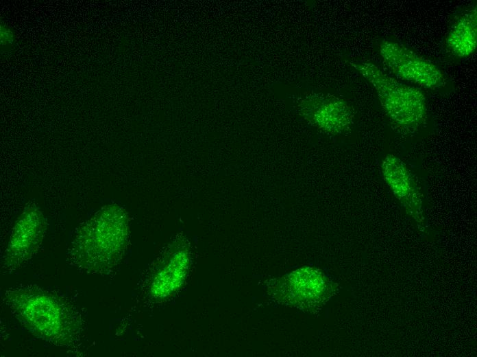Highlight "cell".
<instances>
[{"label":"cell","mask_w":477,"mask_h":357,"mask_svg":"<svg viewBox=\"0 0 477 357\" xmlns=\"http://www.w3.org/2000/svg\"><path fill=\"white\" fill-rule=\"evenodd\" d=\"M4 301L14 317L34 336L51 345L69 347L82 331L81 316L60 295L35 285L10 288Z\"/></svg>","instance_id":"1"},{"label":"cell","mask_w":477,"mask_h":357,"mask_svg":"<svg viewBox=\"0 0 477 357\" xmlns=\"http://www.w3.org/2000/svg\"><path fill=\"white\" fill-rule=\"evenodd\" d=\"M128 236L125 210L115 204L106 205L79 227L69 248V260L87 273H106L122 257Z\"/></svg>","instance_id":"2"},{"label":"cell","mask_w":477,"mask_h":357,"mask_svg":"<svg viewBox=\"0 0 477 357\" xmlns=\"http://www.w3.org/2000/svg\"><path fill=\"white\" fill-rule=\"evenodd\" d=\"M349 63L374 88L392 124L408 131H414L424 124L426 100L419 89L398 81L371 61L352 60Z\"/></svg>","instance_id":"3"},{"label":"cell","mask_w":477,"mask_h":357,"mask_svg":"<svg viewBox=\"0 0 477 357\" xmlns=\"http://www.w3.org/2000/svg\"><path fill=\"white\" fill-rule=\"evenodd\" d=\"M378 51L385 67L398 78L435 92L452 91L450 78L439 66L401 42L382 38Z\"/></svg>","instance_id":"4"},{"label":"cell","mask_w":477,"mask_h":357,"mask_svg":"<svg viewBox=\"0 0 477 357\" xmlns=\"http://www.w3.org/2000/svg\"><path fill=\"white\" fill-rule=\"evenodd\" d=\"M46 229V220L40 208L29 203L16 220L2 258L8 271L19 268L40 247Z\"/></svg>","instance_id":"5"},{"label":"cell","mask_w":477,"mask_h":357,"mask_svg":"<svg viewBox=\"0 0 477 357\" xmlns=\"http://www.w3.org/2000/svg\"><path fill=\"white\" fill-rule=\"evenodd\" d=\"M299 111L308 122L324 132L341 134L353 123V108L343 99L329 93L306 96L299 104Z\"/></svg>","instance_id":"6"},{"label":"cell","mask_w":477,"mask_h":357,"mask_svg":"<svg viewBox=\"0 0 477 357\" xmlns=\"http://www.w3.org/2000/svg\"><path fill=\"white\" fill-rule=\"evenodd\" d=\"M477 5L473 1L458 8L450 20L441 43L443 54L459 62L470 57L476 49Z\"/></svg>","instance_id":"7"},{"label":"cell","mask_w":477,"mask_h":357,"mask_svg":"<svg viewBox=\"0 0 477 357\" xmlns=\"http://www.w3.org/2000/svg\"><path fill=\"white\" fill-rule=\"evenodd\" d=\"M328 285L322 272L304 268L280 279L276 286L275 296L292 305L308 308L324 299Z\"/></svg>","instance_id":"8"},{"label":"cell","mask_w":477,"mask_h":357,"mask_svg":"<svg viewBox=\"0 0 477 357\" xmlns=\"http://www.w3.org/2000/svg\"><path fill=\"white\" fill-rule=\"evenodd\" d=\"M380 170L395 197L418 223H421V194L414 175L404 161L395 154H388L381 161Z\"/></svg>","instance_id":"9"},{"label":"cell","mask_w":477,"mask_h":357,"mask_svg":"<svg viewBox=\"0 0 477 357\" xmlns=\"http://www.w3.org/2000/svg\"><path fill=\"white\" fill-rule=\"evenodd\" d=\"M171 248L168 260L154 275L151 292L156 297H165L182 283L189 262V253L184 241H178Z\"/></svg>","instance_id":"10"},{"label":"cell","mask_w":477,"mask_h":357,"mask_svg":"<svg viewBox=\"0 0 477 357\" xmlns=\"http://www.w3.org/2000/svg\"><path fill=\"white\" fill-rule=\"evenodd\" d=\"M14 42L12 31L5 25H1V47L10 46Z\"/></svg>","instance_id":"11"}]
</instances>
